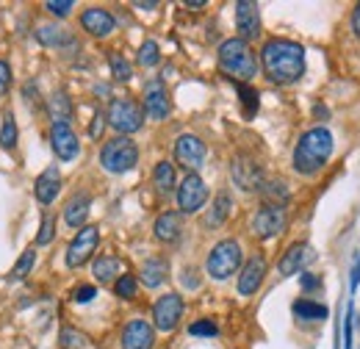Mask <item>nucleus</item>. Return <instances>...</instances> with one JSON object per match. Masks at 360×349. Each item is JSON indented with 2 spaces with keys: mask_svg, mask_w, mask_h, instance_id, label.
<instances>
[{
  "mask_svg": "<svg viewBox=\"0 0 360 349\" xmlns=\"http://www.w3.org/2000/svg\"><path fill=\"white\" fill-rule=\"evenodd\" d=\"M53 236H56V217H53V214H45L42 227H39V236H37V244L45 247V244L53 241Z\"/></svg>",
  "mask_w": 360,
  "mask_h": 349,
  "instance_id": "obj_36",
  "label": "nucleus"
},
{
  "mask_svg": "<svg viewBox=\"0 0 360 349\" xmlns=\"http://www.w3.org/2000/svg\"><path fill=\"white\" fill-rule=\"evenodd\" d=\"M316 286H319V283H316L314 274H302V288H305V291H314Z\"/></svg>",
  "mask_w": 360,
  "mask_h": 349,
  "instance_id": "obj_47",
  "label": "nucleus"
},
{
  "mask_svg": "<svg viewBox=\"0 0 360 349\" xmlns=\"http://www.w3.org/2000/svg\"><path fill=\"white\" fill-rule=\"evenodd\" d=\"M202 6H205L202 0H188V3H186V8H202Z\"/></svg>",
  "mask_w": 360,
  "mask_h": 349,
  "instance_id": "obj_49",
  "label": "nucleus"
},
{
  "mask_svg": "<svg viewBox=\"0 0 360 349\" xmlns=\"http://www.w3.org/2000/svg\"><path fill=\"white\" fill-rule=\"evenodd\" d=\"M136 161H139V147H136L128 136L111 139V141L103 147V153H100V164L114 174L131 172L136 167Z\"/></svg>",
  "mask_w": 360,
  "mask_h": 349,
  "instance_id": "obj_4",
  "label": "nucleus"
},
{
  "mask_svg": "<svg viewBox=\"0 0 360 349\" xmlns=\"http://www.w3.org/2000/svg\"><path fill=\"white\" fill-rule=\"evenodd\" d=\"M180 316H183V300H180L178 294H164L155 303V307H153V322L164 333H169V330L178 327Z\"/></svg>",
  "mask_w": 360,
  "mask_h": 349,
  "instance_id": "obj_12",
  "label": "nucleus"
},
{
  "mask_svg": "<svg viewBox=\"0 0 360 349\" xmlns=\"http://www.w3.org/2000/svg\"><path fill=\"white\" fill-rule=\"evenodd\" d=\"M169 94L161 81H150L147 89H144V111L153 117V120H164L169 117Z\"/></svg>",
  "mask_w": 360,
  "mask_h": 349,
  "instance_id": "obj_18",
  "label": "nucleus"
},
{
  "mask_svg": "<svg viewBox=\"0 0 360 349\" xmlns=\"http://www.w3.org/2000/svg\"><path fill=\"white\" fill-rule=\"evenodd\" d=\"M230 174H233V183L241 189V191H261V186L266 183L264 177V170L250 158V156H236L233 164H230Z\"/></svg>",
  "mask_w": 360,
  "mask_h": 349,
  "instance_id": "obj_7",
  "label": "nucleus"
},
{
  "mask_svg": "<svg viewBox=\"0 0 360 349\" xmlns=\"http://www.w3.org/2000/svg\"><path fill=\"white\" fill-rule=\"evenodd\" d=\"M264 72L271 84H294L305 75V50L302 44L288 42V39H271L264 44Z\"/></svg>",
  "mask_w": 360,
  "mask_h": 349,
  "instance_id": "obj_1",
  "label": "nucleus"
},
{
  "mask_svg": "<svg viewBox=\"0 0 360 349\" xmlns=\"http://www.w3.org/2000/svg\"><path fill=\"white\" fill-rule=\"evenodd\" d=\"M58 189H61V177H58V170H53V167L39 174V177H37V186H34L37 200H39L42 205H50V203L56 200Z\"/></svg>",
  "mask_w": 360,
  "mask_h": 349,
  "instance_id": "obj_20",
  "label": "nucleus"
},
{
  "mask_svg": "<svg viewBox=\"0 0 360 349\" xmlns=\"http://www.w3.org/2000/svg\"><path fill=\"white\" fill-rule=\"evenodd\" d=\"M136 6H139V8H147V11H153V8H155V3H136Z\"/></svg>",
  "mask_w": 360,
  "mask_h": 349,
  "instance_id": "obj_50",
  "label": "nucleus"
},
{
  "mask_svg": "<svg viewBox=\"0 0 360 349\" xmlns=\"http://www.w3.org/2000/svg\"><path fill=\"white\" fill-rule=\"evenodd\" d=\"M136 288H139V283H136L134 274H122V277L117 280V286H114L117 297H122V300H131V297H136Z\"/></svg>",
  "mask_w": 360,
  "mask_h": 349,
  "instance_id": "obj_35",
  "label": "nucleus"
},
{
  "mask_svg": "<svg viewBox=\"0 0 360 349\" xmlns=\"http://www.w3.org/2000/svg\"><path fill=\"white\" fill-rule=\"evenodd\" d=\"M205 144H202V139H197V136H191V133H186V136H180L178 141H175V158H178L180 167H186V170H197L202 161H205Z\"/></svg>",
  "mask_w": 360,
  "mask_h": 349,
  "instance_id": "obj_14",
  "label": "nucleus"
},
{
  "mask_svg": "<svg viewBox=\"0 0 360 349\" xmlns=\"http://www.w3.org/2000/svg\"><path fill=\"white\" fill-rule=\"evenodd\" d=\"M219 70L230 78H236V81H252L255 72H258L255 53L241 39H227L219 47Z\"/></svg>",
  "mask_w": 360,
  "mask_h": 349,
  "instance_id": "obj_3",
  "label": "nucleus"
},
{
  "mask_svg": "<svg viewBox=\"0 0 360 349\" xmlns=\"http://www.w3.org/2000/svg\"><path fill=\"white\" fill-rule=\"evenodd\" d=\"M333 156V136L327 128L308 131L294 150V170L300 174H316Z\"/></svg>",
  "mask_w": 360,
  "mask_h": 349,
  "instance_id": "obj_2",
  "label": "nucleus"
},
{
  "mask_svg": "<svg viewBox=\"0 0 360 349\" xmlns=\"http://www.w3.org/2000/svg\"><path fill=\"white\" fill-rule=\"evenodd\" d=\"M45 8L56 17H67L72 11V0H50V3H45Z\"/></svg>",
  "mask_w": 360,
  "mask_h": 349,
  "instance_id": "obj_39",
  "label": "nucleus"
},
{
  "mask_svg": "<svg viewBox=\"0 0 360 349\" xmlns=\"http://www.w3.org/2000/svg\"><path fill=\"white\" fill-rule=\"evenodd\" d=\"M97 241H100V227H94V224L81 227V230H78V236L72 239V244L67 247V266H72V269L84 266V263L94 255Z\"/></svg>",
  "mask_w": 360,
  "mask_h": 349,
  "instance_id": "obj_8",
  "label": "nucleus"
},
{
  "mask_svg": "<svg viewBox=\"0 0 360 349\" xmlns=\"http://www.w3.org/2000/svg\"><path fill=\"white\" fill-rule=\"evenodd\" d=\"M34 261H37V250H34V247H28V250L20 255V261L14 263V269H11V274H8V277H11V280H22V277L34 269Z\"/></svg>",
  "mask_w": 360,
  "mask_h": 349,
  "instance_id": "obj_30",
  "label": "nucleus"
},
{
  "mask_svg": "<svg viewBox=\"0 0 360 349\" xmlns=\"http://www.w3.org/2000/svg\"><path fill=\"white\" fill-rule=\"evenodd\" d=\"M50 114H53L56 122H70V117H72V103H70V97H67L64 91H56V94L50 97Z\"/></svg>",
  "mask_w": 360,
  "mask_h": 349,
  "instance_id": "obj_26",
  "label": "nucleus"
},
{
  "mask_svg": "<svg viewBox=\"0 0 360 349\" xmlns=\"http://www.w3.org/2000/svg\"><path fill=\"white\" fill-rule=\"evenodd\" d=\"M238 94H241V100H244V106H247V117H252L255 111H258V91L250 87H238Z\"/></svg>",
  "mask_w": 360,
  "mask_h": 349,
  "instance_id": "obj_38",
  "label": "nucleus"
},
{
  "mask_svg": "<svg viewBox=\"0 0 360 349\" xmlns=\"http://www.w3.org/2000/svg\"><path fill=\"white\" fill-rule=\"evenodd\" d=\"M50 141H53V153H56L61 161H72V158H78V153H81L78 136L72 133L70 122H53Z\"/></svg>",
  "mask_w": 360,
  "mask_h": 349,
  "instance_id": "obj_13",
  "label": "nucleus"
},
{
  "mask_svg": "<svg viewBox=\"0 0 360 349\" xmlns=\"http://www.w3.org/2000/svg\"><path fill=\"white\" fill-rule=\"evenodd\" d=\"M8 84H11V67H8V64L0 58V94L8 89Z\"/></svg>",
  "mask_w": 360,
  "mask_h": 349,
  "instance_id": "obj_44",
  "label": "nucleus"
},
{
  "mask_svg": "<svg viewBox=\"0 0 360 349\" xmlns=\"http://www.w3.org/2000/svg\"><path fill=\"white\" fill-rule=\"evenodd\" d=\"M230 214H233V200H230L227 191H219L214 205H211V211H208V217H205V224L208 227H219V224H225Z\"/></svg>",
  "mask_w": 360,
  "mask_h": 349,
  "instance_id": "obj_23",
  "label": "nucleus"
},
{
  "mask_svg": "<svg viewBox=\"0 0 360 349\" xmlns=\"http://www.w3.org/2000/svg\"><path fill=\"white\" fill-rule=\"evenodd\" d=\"M89 205L91 200L86 194H78V197H72L70 203H67V208H64V222L70 224V227H81L86 217H89Z\"/></svg>",
  "mask_w": 360,
  "mask_h": 349,
  "instance_id": "obj_22",
  "label": "nucleus"
},
{
  "mask_svg": "<svg viewBox=\"0 0 360 349\" xmlns=\"http://www.w3.org/2000/svg\"><path fill=\"white\" fill-rule=\"evenodd\" d=\"M236 28H238V39L250 42L261 37V14H258V3L252 0H241L236 3Z\"/></svg>",
  "mask_w": 360,
  "mask_h": 349,
  "instance_id": "obj_11",
  "label": "nucleus"
},
{
  "mask_svg": "<svg viewBox=\"0 0 360 349\" xmlns=\"http://www.w3.org/2000/svg\"><path fill=\"white\" fill-rule=\"evenodd\" d=\"M105 120L117 133L128 136V133H136L144 125V108L131 97H120V100H114L108 106V117Z\"/></svg>",
  "mask_w": 360,
  "mask_h": 349,
  "instance_id": "obj_5",
  "label": "nucleus"
},
{
  "mask_svg": "<svg viewBox=\"0 0 360 349\" xmlns=\"http://www.w3.org/2000/svg\"><path fill=\"white\" fill-rule=\"evenodd\" d=\"M188 333H191V336H205V338H211V336L219 333V327H217L211 319H200V322H194V324L188 327Z\"/></svg>",
  "mask_w": 360,
  "mask_h": 349,
  "instance_id": "obj_37",
  "label": "nucleus"
},
{
  "mask_svg": "<svg viewBox=\"0 0 360 349\" xmlns=\"http://www.w3.org/2000/svg\"><path fill=\"white\" fill-rule=\"evenodd\" d=\"M183 286H186V288H197V286H200V277H197L191 269H186V272H183Z\"/></svg>",
  "mask_w": 360,
  "mask_h": 349,
  "instance_id": "obj_45",
  "label": "nucleus"
},
{
  "mask_svg": "<svg viewBox=\"0 0 360 349\" xmlns=\"http://www.w3.org/2000/svg\"><path fill=\"white\" fill-rule=\"evenodd\" d=\"M261 194L266 197L269 205H283V203L288 200V186H285L283 180H266V183L261 186Z\"/></svg>",
  "mask_w": 360,
  "mask_h": 349,
  "instance_id": "obj_27",
  "label": "nucleus"
},
{
  "mask_svg": "<svg viewBox=\"0 0 360 349\" xmlns=\"http://www.w3.org/2000/svg\"><path fill=\"white\" fill-rule=\"evenodd\" d=\"M352 25H355V34H358V39H360V3H358V8H355V17H352Z\"/></svg>",
  "mask_w": 360,
  "mask_h": 349,
  "instance_id": "obj_48",
  "label": "nucleus"
},
{
  "mask_svg": "<svg viewBox=\"0 0 360 349\" xmlns=\"http://www.w3.org/2000/svg\"><path fill=\"white\" fill-rule=\"evenodd\" d=\"M94 294H97L94 286H81V288H75L72 300H75V303H89V300H94Z\"/></svg>",
  "mask_w": 360,
  "mask_h": 349,
  "instance_id": "obj_42",
  "label": "nucleus"
},
{
  "mask_svg": "<svg viewBox=\"0 0 360 349\" xmlns=\"http://www.w3.org/2000/svg\"><path fill=\"white\" fill-rule=\"evenodd\" d=\"M117 274H120V261H117V258L103 255V258L94 261V277H97V280L108 283V280H117Z\"/></svg>",
  "mask_w": 360,
  "mask_h": 349,
  "instance_id": "obj_28",
  "label": "nucleus"
},
{
  "mask_svg": "<svg viewBox=\"0 0 360 349\" xmlns=\"http://www.w3.org/2000/svg\"><path fill=\"white\" fill-rule=\"evenodd\" d=\"M153 344H155V333H153V327L147 322L134 319V322L125 324V330H122V349H153Z\"/></svg>",
  "mask_w": 360,
  "mask_h": 349,
  "instance_id": "obj_17",
  "label": "nucleus"
},
{
  "mask_svg": "<svg viewBox=\"0 0 360 349\" xmlns=\"http://www.w3.org/2000/svg\"><path fill=\"white\" fill-rule=\"evenodd\" d=\"M153 180H155V189H158L161 194H169V191L175 189V167H172L169 161H161V164L155 167V172H153Z\"/></svg>",
  "mask_w": 360,
  "mask_h": 349,
  "instance_id": "obj_25",
  "label": "nucleus"
},
{
  "mask_svg": "<svg viewBox=\"0 0 360 349\" xmlns=\"http://www.w3.org/2000/svg\"><path fill=\"white\" fill-rule=\"evenodd\" d=\"M111 75H114V81H120V84H128L131 78H134V70H131V64L122 58V56H111Z\"/></svg>",
  "mask_w": 360,
  "mask_h": 349,
  "instance_id": "obj_32",
  "label": "nucleus"
},
{
  "mask_svg": "<svg viewBox=\"0 0 360 349\" xmlns=\"http://www.w3.org/2000/svg\"><path fill=\"white\" fill-rule=\"evenodd\" d=\"M294 313L300 319H327V307L319 305V303H308V300L294 303Z\"/></svg>",
  "mask_w": 360,
  "mask_h": 349,
  "instance_id": "obj_31",
  "label": "nucleus"
},
{
  "mask_svg": "<svg viewBox=\"0 0 360 349\" xmlns=\"http://www.w3.org/2000/svg\"><path fill=\"white\" fill-rule=\"evenodd\" d=\"M103 128H105V120L97 114V117H94V122H91V139H97V136L103 133Z\"/></svg>",
  "mask_w": 360,
  "mask_h": 349,
  "instance_id": "obj_46",
  "label": "nucleus"
},
{
  "mask_svg": "<svg viewBox=\"0 0 360 349\" xmlns=\"http://www.w3.org/2000/svg\"><path fill=\"white\" fill-rule=\"evenodd\" d=\"M238 266H241V247L233 239L219 241L208 255V274L214 280H227Z\"/></svg>",
  "mask_w": 360,
  "mask_h": 349,
  "instance_id": "obj_6",
  "label": "nucleus"
},
{
  "mask_svg": "<svg viewBox=\"0 0 360 349\" xmlns=\"http://www.w3.org/2000/svg\"><path fill=\"white\" fill-rule=\"evenodd\" d=\"M314 258H316V253H314V247H311V244H305V241L291 244V247L283 253V258H280V274L291 277V274L302 272V269L314 261Z\"/></svg>",
  "mask_w": 360,
  "mask_h": 349,
  "instance_id": "obj_16",
  "label": "nucleus"
},
{
  "mask_svg": "<svg viewBox=\"0 0 360 349\" xmlns=\"http://www.w3.org/2000/svg\"><path fill=\"white\" fill-rule=\"evenodd\" d=\"M158 58H161V50H158V44L153 42V39L139 47V64H141V67H155Z\"/></svg>",
  "mask_w": 360,
  "mask_h": 349,
  "instance_id": "obj_33",
  "label": "nucleus"
},
{
  "mask_svg": "<svg viewBox=\"0 0 360 349\" xmlns=\"http://www.w3.org/2000/svg\"><path fill=\"white\" fill-rule=\"evenodd\" d=\"M81 25H84L86 34L103 39V37H108V34L114 31L117 23H114V17H111L105 8H86V11L81 14Z\"/></svg>",
  "mask_w": 360,
  "mask_h": 349,
  "instance_id": "obj_19",
  "label": "nucleus"
},
{
  "mask_svg": "<svg viewBox=\"0 0 360 349\" xmlns=\"http://www.w3.org/2000/svg\"><path fill=\"white\" fill-rule=\"evenodd\" d=\"M169 274V263L164 258H150V261L141 266V283L147 288H158Z\"/></svg>",
  "mask_w": 360,
  "mask_h": 349,
  "instance_id": "obj_21",
  "label": "nucleus"
},
{
  "mask_svg": "<svg viewBox=\"0 0 360 349\" xmlns=\"http://www.w3.org/2000/svg\"><path fill=\"white\" fill-rule=\"evenodd\" d=\"M155 236L161 241H178L180 236V217L175 211H167L155 219Z\"/></svg>",
  "mask_w": 360,
  "mask_h": 349,
  "instance_id": "obj_24",
  "label": "nucleus"
},
{
  "mask_svg": "<svg viewBox=\"0 0 360 349\" xmlns=\"http://www.w3.org/2000/svg\"><path fill=\"white\" fill-rule=\"evenodd\" d=\"M61 344L67 349H78L84 344V336H78L75 330H64V333H61Z\"/></svg>",
  "mask_w": 360,
  "mask_h": 349,
  "instance_id": "obj_41",
  "label": "nucleus"
},
{
  "mask_svg": "<svg viewBox=\"0 0 360 349\" xmlns=\"http://www.w3.org/2000/svg\"><path fill=\"white\" fill-rule=\"evenodd\" d=\"M37 37H39V42L42 44H67L70 42V34H67L64 28H56V25H39Z\"/></svg>",
  "mask_w": 360,
  "mask_h": 349,
  "instance_id": "obj_29",
  "label": "nucleus"
},
{
  "mask_svg": "<svg viewBox=\"0 0 360 349\" xmlns=\"http://www.w3.org/2000/svg\"><path fill=\"white\" fill-rule=\"evenodd\" d=\"M205 200H208V186H205V180H202L200 174H188L178 189L180 211H183V214H194V211H200V208L205 205Z\"/></svg>",
  "mask_w": 360,
  "mask_h": 349,
  "instance_id": "obj_9",
  "label": "nucleus"
},
{
  "mask_svg": "<svg viewBox=\"0 0 360 349\" xmlns=\"http://www.w3.org/2000/svg\"><path fill=\"white\" fill-rule=\"evenodd\" d=\"M264 277H266V261H264V255H252L250 261L244 263V269H241V277H238V294H241V297L255 294V291L261 288Z\"/></svg>",
  "mask_w": 360,
  "mask_h": 349,
  "instance_id": "obj_15",
  "label": "nucleus"
},
{
  "mask_svg": "<svg viewBox=\"0 0 360 349\" xmlns=\"http://www.w3.org/2000/svg\"><path fill=\"white\" fill-rule=\"evenodd\" d=\"M252 230H255V236H261V239H274V236H280V233L285 230V208H283V205H269V203H264V205L258 208L255 219H252Z\"/></svg>",
  "mask_w": 360,
  "mask_h": 349,
  "instance_id": "obj_10",
  "label": "nucleus"
},
{
  "mask_svg": "<svg viewBox=\"0 0 360 349\" xmlns=\"http://www.w3.org/2000/svg\"><path fill=\"white\" fill-rule=\"evenodd\" d=\"M352 322H355V310L352 305L347 307V319H344V349H352Z\"/></svg>",
  "mask_w": 360,
  "mask_h": 349,
  "instance_id": "obj_40",
  "label": "nucleus"
},
{
  "mask_svg": "<svg viewBox=\"0 0 360 349\" xmlns=\"http://www.w3.org/2000/svg\"><path fill=\"white\" fill-rule=\"evenodd\" d=\"M360 286V255H355V261H352V272H349V288H352V294L358 291Z\"/></svg>",
  "mask_w": 360,
  "mask_h": 349,
  "instance_id": "obj_43",
  "label": "nucleus"
},
{
  "mask_svg": "<svg viewBox=\"0 0 360 349\" xmlns=\"http://www.w3.org/2000/svg\"><path fill=\"white\" fill-rule=\"evenodd\" d=\"M14 144H17V122H14V117H6L3 128H0V147L11 150Z\"/></svg>",
  "mask_w": 360,
  "mask_h": 349,
  "instance_id": "obj_34",
  "label": "nucleus"
}]
</instances>
